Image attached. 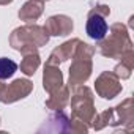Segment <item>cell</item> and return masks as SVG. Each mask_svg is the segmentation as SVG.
<instances>
[{
  "label": "cell",
  "mask_w": 134,
  "mask_h": 134,
  "mask_svg": "<svg viewBox=\"0 0 134 134\" xmlns=\"http://www.w3.org/2000/svg\"><path fill=\"white\" fill-rule=\"evenodd\" d=\"M62 85V73L57 68H51V65H47V68L44 70V88L47 92H52L54 87Z\"/></svg>",
  "instance_id": "8992f818"
},
{
  "label": "cell",
  "mask_w": 134,
  "mask_h": 134,
  "mask_svg": "<svg viewBox=\"0 0 134 134\" xmlns=\"http://www.w3.org/2000/svg\"><path fill=\"white\" fill-rule=\"evenodd\" d=\"M109 14V8L101 5V7H96L95 10L90 11L88 14V21H87V35L92 38V40H96V41H101L109 27H107V22L104 21V18Z\"/></svg>",
  "instance_id": "6da1fadb"
},
{
  "label": "cell",
  "mask_w": 134,
  "mask_h": 134,
  "mask_svg": "<svg viewBox=\"0 0 134 134\" xmlns=\"http://www.w3.org/2000/svg\"><path fill=\"white\" fill-rule=\"evenodd\" d=\"M90 70H92V65L90 62H87V65L84 62H74V65L70 68V84H79L82 81H85L90 76Z\"/></svg>",
  "instance_id": "277c9868"
},
{
  "label": "cell",
  "mask_w": 134,
  "mask_h": 134,
  "mask_svg": "<svg viewBox=\"0 0 134 134\" xmlns=\"http://www.w3.org/2000/svg\"><path fill=\"white\" fill-rule=\"evenodd\" d=\"M41 13H43V3L38 2V0H30L19 11V18L24 21H32V19H36Z\"/></svg>",
  "instance_id": "5b68a950"
},
{
  "label": "cell",
  "mask_w": 134,
  "mask_h": 134,
  "mask_svg": "<svg viewBox=\"0 0 134 134\" xmlns=\"http://www.w3.org/2000/svg\"><path fill=\"white\" fill-rule=\"evenodd\" d=\"M10 2H13V0H0V3H2V5H5V3H10Z\"/></svg>",
  "instance_id": "9c48e42d"
},
{
  "label": "cell",
  "mask_w": 134,
  "mask_h": 134,
  "mask_svg": "<svg viewBox=\"0 0 134 134\" xmlns=\"http://www.w3.org/2000/svg\"><path fill=\"white\" fill-rule=\"evenodd\" d=\"M44 29H47V32L51 35L65 36L73 30V21L66 16H52V18H49Z\"/></svg>",
  "instance_id": "7a4b0ae2"
},
{
  "label": "cell",
  "mask_w": 134,
  "mask_h": 134,
  "mask_svg": "<svg viewBox=\"0 0 134 134\" xmlns=\"http://www.w3.org/2000/svg\"><path fill=\"white\" fill-rule=\"evenodd\" d=\"M16 70H18L16 62H13L11 58H7V57L0 58V81L11 77L16 73Z\"/></svg>",
  "instance_id": "ba28073f"
},
{
  "label": "cell",
  "mask_w": 134,
  "mask_h": 134,
  "mask_svg": "<svg viewBox=\"0 0 134 134\" xmlns=\"http://www.w3.org/2000/svg\"><path fill=\"white\" fill-rule=\"evenodd\" d=\"M30 90H32V82L30 81H27V79H18V81H14L7 88V95H10V98H7V101L11 103V101L18 99V98H24Z\"/></svg>",
  "instance_id": "3957f363"
},
{
  "label": "cell",
  "mask_w": 134,
  "mask_h": 134,
  "mask_svg": "<svg viewBox=\"0 0 134 134\" xmlns=\"http://www.w3.org/2000/svg\"><path fill=\"white\" fill-rule=\"evenodd\" d=\"M38 65H40V57H38V54H36L35 49H30L29 54L25 52V58H24V62H22V65H21V70H22L27 76H30V74H35Z\"/></svg>",
  "instance_id": "52a82bcc"
}]
</instances>
